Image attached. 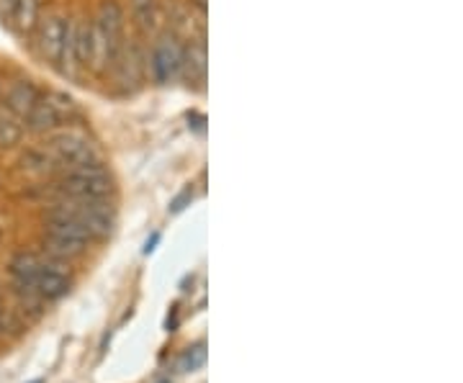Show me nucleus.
Returning a JSON list of instances; mask_svg holds the SVG:
<instances>
[{"instance_id":"nucleus-1","label":"nucleus","mask_w":463,"mask_h":383,"mask_svg":"<svg viewBox=\"0 0 463 383\" xmlns=\"http://www.w3.org/2000/svg\"><path fill=\"white\" fill-rule=\"evenodd\" d=\"M52 191L60 199H75V201H104L114 191V181L108 175L101 160L83 162L75 167H67L60 178L52 183Z\"/></svg>"},{"instance_id":"nucleus-2","label":"nucleus","mask_w":463,"mask_h":383,"mask_svg":"<svg viewBox=\"0 0 463 383\" xmlns=\"http://www.w3.org/2000/svg\"><path fill=\"white\" fill-rule=\"evenodd\" d=\"M147 52L149 47L145 44V34H134V37H124L116 57L111 62V72L116 82L127 90V93H137L145 82H147Z\"/></svg>"},{"instance_id":"nucleus-3","label":"nucleus","mask_w":463,"mask_h":383,"mask_svg":"<svg viewBox=\"0 0 463 383\" xmlns=\"http://www.w3.org/2000/svg\"><path fill=\"white\" fill-rule=\"evenodd\" d=\"M181 64H183V39L168 29L160 31L149 44L147 52L149 81L157 85L181 81Z\"/></svg>"},{"instance_id":"nucleus-4","label":"nucleus","mask_w":463,"mask_h":383,"mask_svg":"<svg viewBox=\"0 0 463 383\" xmlns=\"http://www.w3.org/2000/svg\"><path fill=\"white\" fill-rule=\"evenodd\" d=\"M52 157L57 160L60 170H67V167H75V165H83V162L101 160L96 147L90 144V140L85 137L80 129L75 126H60L57 132L49 134V140L44 144Z\"/></svg>"},{"instance_id":"nucleus-5","label":"nucleus","mask_w":463,"mask_h":383,"mask_svg":"<svg viewBox=\"0 0 463 383\" xmlns=\"http://www.w3.org/2000/svg\"><path fill=\"white\" fill-rule=\"evenodd\" d=\"M64 29H67V19H64L63 13H57V11L44 13L39 23H37V29H34V44H37L39 55L49 64H57L60 49H63Z\"/></svg>"},{"instance_id":"nucleus-6","label":"nucleus","mask_w":463,"mask_h":383,"mask_svg":"<svg viewBox=\"0 0 463 383\" xmlns=\"http://www.w3.org/2000/svg\"><path fill=\"white\" fill-rule=\"evenodd\" d=\"M209 70V52H206V37H190L183 39V64H181V81L193 88H204Z\"/></svg>"},{"instance_id":"nucleus-7","label":"nucleus","mask_w":463,"mask_h":383,"mask_svg":"<svg viewBox=\"0 0 463 383\" xmlns=\"http://www.w3.org/2000/svg\"><path fill=\"white\" fill-rule=\"evenodd\" d=\"M23 126L29 134H52L57 132L60 126H64L63 114L60 108L55 106L52 96H39V101L31 106V111L23 116Z\"/></svg>"},{"instance_id":"nucleus-8","label":"nucleus","mask_w":463,"mask_h":383,"mask_svg":"<svg viewBox=\"0 0 463 383\" xmlns=\"http://www.w3.org/2000/svg\"><path fill=\"white\" fill-rule=\"evenodd\" d=\"M93 19L98 21V26L105 31L108 41L119 52L122 41L127 37V16H124V8L119 5V0H101V5H98Z\"/></svg>"},{"instance_id":"nucleus-9","label":"nucleus","mask_w":463,"mask_h":383,"mask_svg":"<svg viewBox=\"0 0 463 383\" xmlns=\"http://www.w3.org/2000/svg\"><path fill=\"white\" fill-rule=\"evenodd\" d=\"M39 96H42V90L34 85L31 81H19L13 82V85H8L5 90H3V108L8 111V114H13V116H19L23 119L29 111H31V106L39 101Z\"/></svg>"},{"instance_id":"nucleus-10","label":"nucleus","mask_w":463,"mask_h":383,"mask_svg":"<svg viewBox=\"0 0 463 383\" xmlns=\"http://www.w3.org/2000/svg\"><path fill=\"white\" fill-rule=\"evenodd\" d=\"M57 67L67 81H75L83 70L80 62V52H78V19H67V29H64L63 49L57 57Z\"/></svg>"},{"instance_id":"nucleus-11","label":"nucleus","mask_w":463,"mask_h":383,"mask_svg":"<svg viewBox=\"0 0 463 383\" xmlns=\"http://www.w3.org/2000/svg\"><path fill=\"white\" fill-rule=\"evenodd\" d=\"M11 276H13V283L16 285H26V288H31L34 291V283L39 278V273H42L44 268V258L42 255H37V252H16L13 258H11Z\"/></svg>"},{"instance_id":"nucleus-12","label":"nucleus","mask_w":463,"mask_h":383,"mask_svg":"<svg viewBox=\"0 0 463 383\" xmlns=\"http://www.w3.org/2000/svg\"><path fill=\"white\" fill-rule=\"evenodd\" d=\"M137 34H152L160 26V0H129Z\"/></svg>"},{"instance_id":"nucleus-13","label":"nucleus","mask_w":463,"mask_h":383,"mask_svg":"<svg viewBox=\"0 0 463 383\" xmlns=\"http://www.w3.org/2000/svg\"><path fill=\"white\" fill-rule=\"evenodd\" d=\"M39 19H42V0H16V5L11 11V21L19 34H26V37L34 34Z\"/></svg>"},{"instance_id":"nucleus-14","label":"nucleus","mask_w":463,"mask_h":383,"mask_svg":"<svg viewBox=\"0 0 463 383\" xmlns=\"http://www.w3.org/2000/svg\"><path fill=\"white\" fill-rule=\"evenodd\" d=\"M21 167L26 173H34V175H49L55 170H60L57 160L52 157V152L46 147H31L21 155Z\"/></svg>"},{"instance_id":"nucleus-15","label":"nucleus","mask_w":463,"mask_h":383,"mask_svg":"<svg viewBox=\"0 0 463 383\" xmlns=\"http://www.w3.org/2000/svg\"><path fill=\"white\" fill-rule=\"evenodd\" d=\"M26 137V126H23V119L8 114L5 108L0 111V149H13L19 147Z\"/></svg>"},{"instance_id":"nucleus-16","label":"nucleus","mask_w":463,"mask_h":383,"mask_svg":"<svg viewBox=\"0 0 463 383\" xmlns=\"http://www.w3.org/2000/svg\"><path fill=\"white\" fill-rule=\"evenodd\" d=\"M204 363H206V345L204 343L189 347V350L183 353V358H181V368H183V370H198Z\"/></svg>"},{"instance_id":"nucleus-17","label":"nucleus","mask_w":463,"mask_h":383,"mask_svg":"<svg viewBox=\"0 0 463 383\" xmlns=\"http://www.w3.org/2000/svg\"><path fill=\"white\" fill-rule=\"evenodd\" d=\"M190 199H193V191H190V188H186V191H183V193H181V196H178L175 201L170 203V214H178V211H183V209H186V203H189Z\"/></svg>"},{"instance_id":"nucleus-18","label":"nucleus","mask_w":463,"mask_h":383,"mask_svg":"<svg viewBox=\"0 0 463 383\" xmlns=\"http://www.w3.org/2000/svg\"><path fill=\"white\" fill-rule=\"evenodd\" d=\"M13 5H16V0H0V16H3V19H11Z\"/></svg>"},{"instance_id":"nucleus-19","label":"nucleus","mask_w":463,"mask_h":383,"mask_svg":"<svg viewBox=\"0 0 463 383\" xmlns=\"http://www.w3.org/2000/svg\"><path fill=\"white\" fill-rule=\"evenodd\" d=\"M5 329H8V322H5V314H3V309H0V337L5 335Z\"/></svg>"},{"instance_id":"nucleus-20","label":"nucleus","mask_w":463,"mask_h":383,"mask_svg":"<svg viewBox=\"0 0 463 383\" xmlns=\"http://www.w3.org/2000/svg\"><path fill=\"white\" fill-rule=\"evenodd\" d=\"M3 90H5V85H3V81H0V98H3Z\"/></svg>"}]
</instances>
